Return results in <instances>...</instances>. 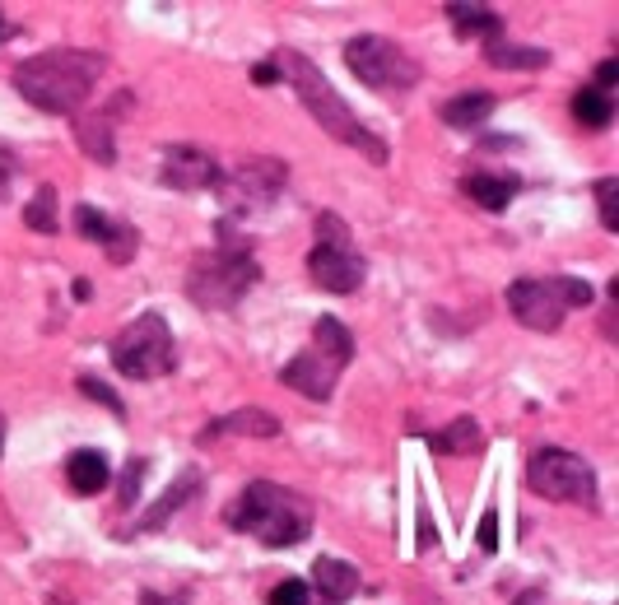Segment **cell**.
<instances>
[{
	"mask_svg": "<svg viewBox=\"0 0 619 605\" xmlns=\"http://www.w3.org/2000/svg\"><path fill=\"white\" fill-rule=\"evenodd\" d=\"M108 56L103 52H84V47H52L42 56H28L24 66H14V89L42 112L70 117L80 112L94 94V84L103 80Z\"/></svg>",
	"mask_w": 619,
	"mask_h": 605,
	"instance_id": "cell-1",
	"label": "cell"
},
{
	"mask_svg": "<svg viewBox=\"0 0 619 605\" xmlns=\"http://www.w3.org/2000/svg\"><path fill=\"white\" fill-rule=\"evenodd\" d=\"M275 70H280V80L294 84L298 103L312 112V121H317V126L331 135V140H340V145L359 149V154H364L373 168H382V163H387V145H382V140L368 131L364 121H359L350 108H345V98L336 94V84L326 80V75L312 66L308 56L294 52V47H284V52H275Z\"/></svg>",
	"mask_w": 619,
	"mask_h": 605,
	"instance_id": "cell-2",
	"label": "cell"
},
{
	"mask_svg": "<svg viewBox=\"0 0 619 605\" xmlns=\"http://www.w3.org/2000/svg\"><path fill=\"white\" fill-rule=\"evenodd\" d=\"M224 522L233 531H243V536L261 540L266 550H294L312 531V503L298 489L256 480L224 508Z\"/></svg>",
	"mask_w": 619,
	"mask_h": 605,
	"instance_id": "cell-3",
	"label": "cell"
},
{
	"mask_svg": "<svg viewBox=\"0 0 619 605\" xmlns=\"http://www.w3.org/2000/svg\"><path fill=\"white\" fill-rule=\"evenodd\" d=\"M261 280V266L256 256L243 247H215L191 261L187 270V298L201 312H229L247 298V289Z\"/></svg>",
	"mask_w": 619,
	"mask_h": 605,
	"instance_id": "cell-4",
	"label": "cell"
},
{
	"mask_svg": "<svg viewBox=\"0 0 619 605\" xmlns=\"http://www.w3.org/2000/svg\"><path fill=\"white\" fill-rule=\"evenodd\" d=\"M592 303V284L573 280V275H526L508 284V308L526 331H559L568 308H587Z\"/></svg>",
	"mask_w": 619,
	"mask_h": 605,
	"instance_id": "cell-5",
	"label": "cell"
},
{
	"mask_svg": "<svg viewBox=\"0 0 619 605\" xmlns=\"http://www.w3.org/2000/svg\"><path fill=\"white\" fill-rule=\"evenodd\" d=\"M112 368L122 377H131V382H154V377L173 373L177 345L159 312H140L131 326L117 331V340H112Z\"/></svg>",
	"mask_w": 619,
	"mask_h": 605,
	"instance_id": "cell-6",
	"label": "cell"
},
{
	"mask_svg": "<svg viewBox=\"0 0 619 605\" xmlns=\"http://www.w3.org/2000/svg\"><path fill=\"white\" fill-rule=\"evenodd\" d=\"M308 275L326 294H354L368 275V261L350 238V224L340 215H317V247L308 252Z\"/></svg>",
	"mask_w": 619,
	"mask_h": 605,
	"instance_id": "cell-7",
	"label": "cell"
},
{
	"mask_svg": "<svg viewBox=\"0 0 619 605\" xmlns=\"http://www.w3.org/2000/svg\"><path fill=\"white\" fill-rule=\"evenodd\" d=\"M345 66L359 75V84H368L373 94H410L419 84V61L405 52L401 42L377 38V33H364V38L345 42Z\"/></svg>",
	"mask_w": 619,
	"mask_h": 605,
	"instance_id": "cell-8",
	"label": "cell"
},
{
	"mask_svg": "<svg viewBox=\"0 0 619 605\" xmlns=\"http://www.w3.org/2000/svg\"><path fill=\"white\" fill-rule=\"evenodd\" d=\"M526 484L554 503H596V471L564 447H540L526 461Z\"/></svg>",
	"mask_w": 619,
	"mask_h": 605,
	"instance_id": "cell-9",
	"label": "cell"
},
{
	"mask_svg": "<svg viewBox=\"0 0 619 605\" xmlns=\"http://www.w3.org/2000/svg\"><path fill=\"white\" fill-rule=\"evenodd\" d=\"M284 182H289V168L280 159H247L229 177H219V191L229 210H266L284 191Z\"/></svg>",
	"mask_w": 619,
	"mask_h": 605,
	"instance_id": "cell-10",
	"label": "cell"
},
{
	"mask_svg": "<svg viewBox=\"0 0 619 605\" xmlns=\"http://www.w3.org/2000/svg\"><path fill=\"white\" fill-rule=\"evenodd\" d=\"M75 229L89 242H98V247L108 252L112 266H126L135 256V247H140V233H135L131 224H117V219H108L103 210H94V205H75Z\"/></svg>",
	"mask_w": 619,
	"mask_h": 605,
	"instance_id": "cell-11",
	"label": "cell"
},
{
	"mask_svg": "<svg viewBox=\"0 0 619 605\" xmlns=\"http://www.w3.org/2000/svg\"><path fill=\"white\" fill-rule=\"evenodd\" d=\"M219 163L196 145H173L163 149V182L177 191H205V187H219Z\"/></svg>",
	"mask_w": 619,
	"mask_h": 605,
	"instance_id": "cell-12",
	"label": "cell"
},
{
	"mask_svg": "<svg viewBox=\"0 0 619 605\" xmlns=\"http://www.w3.org/2000/svg\"><path fill=\"white\" fill-rule=\"evenodd\" d=\"M336 377H340V363H331L326 354H317V350H303L294 363H284V368H280V382H284V387L303 391L308 401H331Z\"/></svg>",
	"mask_w": 619,
	"mask_h": 605,
	"instance_id": "cell-13",
	"label": "cell"
},
{
	"mask_svg": "<svg viewBox=\"0 0 619 605\" xmlns=\"http://www.w3.org/2000/svg\"><path fill=\"white\" fill-rule=\"evenodd\" d=\"M201 471H182L173 484H168V494L159 498V508H149L140 522H135V531H159V526H168V517H177V512L187 508L191 498L201 494Z\"/></svg>",
	"mask_w": 619,
	"mask_h": 605,
	"instance_id": "cell-14",
	"label": "cell"
},
{
	"mask_svg": "<svg viewBox=\"0 0 619 605\" xmlns=\"http://www.w3.org/2000/svg\"><path fill=\"white\" fill-rule=\"evenodd\" d=\"M312 582H317L322 601L345 605L354 592H359V568L345 564V559H331V554H322V559L312 564Z\"/></svg>",
	"mask_w": 619,
	"mask_h": 605,
	"instance_id": "cell-15",
	"label": "cell"
},
{
	"mask_svg": "<svg viewBox=\"0 0 619 605\" xmlns=\"http://www.w3.org/2000/svg\"><path fill=\"white\" fill-rule=\"evenodd\" d=\"M66 480L75 494L89 498V494H98V489H108L112 466L98 447H80V452H70V461H66Z\"/></svg>",
	"mask_w": 619,
	"mask_h": 605,
	"instance_id": "cell-16",
	"label": "cell"
},
{
	"mask_svg": "<svg viewBox=\"0 0 619 605\" xmlns=\"http://www.w3.org/2000/svg\"><path fill=\"white\" fill-rule=\"evenodd\" d=\"M489 112H494V94H489V89H466V94L447 98L438 117H443L452 131H475Z\"/></svg>",
	"mask_w": 619,
	"mask_h": 605,
	"instance_id": "cell-17",
	"label": "cell"
},
{
	"mask_svg": "<svg viewBox=\"0 0 619 605\" xmlns=\"http://www.w3.org/2000/svg\"><path fill=\"white\" fill-rule=\"evenodd\" d=\"M461 191L471 196L480 210H508V201L517 196V177H498V173H471L461 182Z\"/></svg>",
	"mask_w": 619,
	"mask_h": 605,
	"instance_id": "cell-18",
	"label": "cell"
},
{
	"mask_svg": "<svg viewBox=\"0 0 619 605\" xmlns=\"http://www.w3.org/2000/svg\"><path fill=\"white\" fill-rule=\"evenodd\" d=\"M447 19H452V28H457L461 38H498L503 33V19H498V10H489V5H447Z\"/></svg>",
	"mask_w": 619,
	"mask_h": 605,
	"instance_id": "cell-19",
	"label": "cell"
},
{
	"mask_svg": "<svg viewBox=\"0 0 619 605\" xmlns=\"http://www.w3.org/2000/svg\"><path fill=\"white\" fill-rule=\"evenodd\" d=\"M215 433H252V438H275V433H280V419L270 415V410H238V415L215 419V424H210V433H205V443H210Z\"/></svg>",
	"mask_w": 619,
	"mask_h": 605,
	"instance_id": "cell-20",
	"label": "cell"
},
{
	"mask_svg": "<svg viewBox=\"0 0 619 605\" xmlns=\"http://www.w3.org/2000/svg\"><path fill=\"white\" fill-rule=\"evenodd\" d=\"M312 340H317V354H326L331 363H345L354 359V336H350V326L336 322V317H322V322L312 326Z\"/></svg>",
	"mask_w": 619,
	"mask_h": 605,
	"instance_id": "cell-21",
	"label": "cell"
},
{
	"mask_svg": "<svg viewBox=\"0 0 619 605\" xmlns=\"http://www.w3.org/2000/svg\"><path fill=\"white\" fill-rule=\"evenodd\" d=\"M480 438H485V433H480V424L461 415V419H452L443 433H433L429 447H433V452H443V457H461V452H475V447H480Z\"/></svg>",
	"mask_w": 619,
	"mask_h": 605,
	"instance_id": "cell-22",
	"label": "cell"
},
{
	"mask_svg": "<svg viewBox=\"0 0 619 605\" xmlns=\"http://www.w3.org/2000/svg\"><path fill=\"white\" fill-rule=\"evenodd\" d=\"M573 117H578L582 126H592V131H606L610 121H615V98L601 94L596 84H587V89L573 94Z\"/></svg>",
	"mask_w": 619,
	"mask_h": 605,
	"instance_id": "cell-23",
	"label": "cell"
},
{
	"mask_svg": "<svg viewBox=\"0 0 619 605\" xmlns=\"http://www.w3.org/2000/svg\"><path fill=\"white\" fill-rule=\"evenodd\" d=\"M485 56H489V66H498V70H540V66H550V52H545V47H512V42H494Z\"/></svg>",
	"mask_w": 619,
	"mask_h": 605,
	"instance_id": "cell-24",
	"label": "cell"
},
{
	"mask_svg": "<svg viewBox=\"0 0 619 605\" xmlns=\"http://www.w3.org/2000/svg\"><path fill=\"white\" fill-rule=\"evenodd\" d=\"M75 135H80V149L89 154V159L98 163H112L117 159V149H112V131L103 117H84L80 126H75Z\"/></svg>",
	"mask_w": 619,
	"mask_h": 605,
	"instance_id": "cell-25",
	"label": "cell"
},
{
	"mask_svg": "<svg viewBox=\"0 0 619 605\" xmlns=\"http://www.w3.org/2000/svg\"><path fill=\"white\" fill-rule=\"evenodd\" d=\"M24 224L38 233H56L61 229V219H56V191L52 187H38V196L24 205Z\"/></svg>",
	"mask_w": 619,
	"mask_h": 605,
	"instance_id": "cell-26",
	"label": "cell"
},
{
	"mask_svg": "<svg viewBox=\"0 0 619 605\" xmlns=\"http://www.w3.org/2000/svg\"><path fill=\"white\" fill-rule=\"evenodd\" d=\"M615 196H619V182H615V177H601V182H596V201H601V224H606L610 233L619 229V210H615Z\"/></svg>",
	"mask_w": 619,
	"mask_h": 605,
	"instance_id": "cell-27",
	"label": "cell"
},
{
	"mask_svg": "<svg viewBox=\"0 0 619 605\" xmlns=\"http://www.w3.org/2000/svg\"><path fill=\"white\" fill-rule=\"evenodd\" d=\"M80 391H84V396H89V401H103V405H108V410H112V415H126L122 396H117V391H112L108 382H98V377H89V373H84V377H80Z\"/></svg>",
	"mask_w": 619,
	"mask_h": 605,
	"instance_id": "cell-28",
	"label": "cell"
},
{
	"mask_svg": "<svg viewBox=\"0 0 619 605\" xmlns=\"http://www.w3.org/2000/svg\"><path fill=\"white\" fill-rule=\"evenodd\" d=\"M145 471H149V461H126L122 489H117V498H122V508H126V503H131L135 494H140V484H145Z\"/></svg>",
	"mask_w": 619,
	"mask_h": 605,
	"instance_id": "cell-29",
	"label": "cell"
},
{
	"mask_svg": "<svg viewBox=\"0 0 619 605\" xmlns=\"http://www.w3.org/2000/svg\"><path fill=\"white\" fill-rule=\"evenodd\" d=\"M475 545L485 554L498 550V508H485V517H480V526H475Z\"/></svg>",
	"mask_w": 619,
	"mask_h": 605,
	"instance_id": "cell-30",
	"label": "cell"
},
{
	"mask_svg": "<svg viewBox=\"0 0 619 605\" xmlns=\"http://www.w3.org/2000/svg\"><path fill=\"white\" fill-rule=\"evenodd\" d=\"M270 605H308V587L298 578H284L275 592H270Z\"/></svg>",
	"mask_w": 619,
	"mask_h": 605,
	"instance_id": "cell-31",
	"label": "cell"
},
{
	"mask_svg": "<svg viewBox=\"0 0 619 605\" xmlns=\"http://www.w3.org/2000/svg\"><path fill=\"white\" fill-rule=\"evenodd\" d=\"M615 80H619V61H601V70H596V89L606 94Z\"/></svg>",
	"mask_w": 619,
	"mask_h": 605,
	"instance_id": "cell-32",
	"label": "cell"
},
{
	"mask_svg": "<svg viewBox=\"0 0 619 605\" xmlns=\"http://www.w3.org/2000/svg\"><path fill=\"white\" fill-rule=\"evenodd\" d=\"M10 177H14V154L0 149V201H5V191H10Z\"/></svg>",
	"mask_w": 619,
	"mask_h": 605,
	"instance_id": "cell-33",
	"label": "cell"
},
{
	"mask_svg": "<svg viewBox=\"0 0 619 605\" xmlns=\"http://www.w3.org/2000/svg\"><path fill=\"white\" fill-rule=\"evenodd\" d=\"M252 80H256V84H275V80H280V70H275V61H261V66L252 70Z\"/></svg>",
	"mask_w": 619,
	"mask_h": 605,
	"instance_id": "cell-34",
	"label": "cell"
},
{
	"mask_svg": "<svg viewBox=\"0 0 619 605\" xmlns=\"http://www.w3.org/2000/svg\"><path fill=\"white\" fill-rule=\"evenodd\" d=\"M140 605H187V596H159V592H145Z\"/></svg>",
	"mask_w": 619,
	"mask_h": 605,
	"instance_id": "cell-35",
	"label": "cell"
},
{
	"mask_svg": "<svg viewBox=\"0 0 619 605\" xmlns=\"http://www.w3.org/2000/svg\"><path fill=\"white\" fill-rule=\"evenodd\" d=\"M512 605H545V596H540V592H522V596H517V601H512Z\"/></svg>",
	"mask_w": 619,
	"mask_h": 605,
	"instance_id": "cell-36",
	"label": "cell"
},
{
	"mask_svg": "<svg viewBox=\"0 0 619 605\" xmlns=\"http://www.w3.org/2000/svg\"><path fill=\"white\" fill-rule=\"evenodd\" d=\"M10 38V24H5V14H0V42Z\"/></svg>",
	"mask_w": 619,
	"mask_h": 605,
	"instance_id": "cell-37",
	"label": "cell"
}]
</instances>
